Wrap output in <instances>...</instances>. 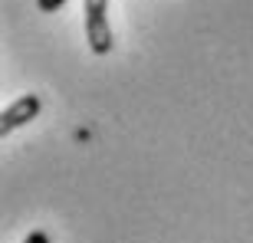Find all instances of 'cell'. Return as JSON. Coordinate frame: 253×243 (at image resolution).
<instances>
[{
  "label": "cell",
  "instance_id": "obj_2",
  "mask_svg": "<svg viewBox=\"0 0 253 243\" xmlns=\"http://www.w3.org/2000/svg\"><path fill=\"white\" fill-rule=\"evenodd\" d=\"M40 115V95H20L17 102H10L7 109H3V115H0V135H10V131L23 128V125H30V122Z\"/></svg>",
  "mask_w": 253,
  "mask_h": 243
},
{
  "label": "cell",
  "instance_id": "obj_4",
  "mask_svg": "<svg viewBox=\"0 0 253 243\" xmlns=\"http://www.w3.org/2000/svg\"><path fill=\"white\" fill-rule=\"evenodd\" d=\"M23 243H49V237L43 234V230H33V234H30V237H27Z\"/></svg>",
  "mask_w": 253,
  "mask_h": 243
},
{
  "label": "cell",
  "instance_id": "obj_1",
  "mask_svg": "<svg viewBox=\"0 0 253 243\" xmlns=\"http://www.w3.org/2000/svg\"><path fill=\"white\" fill-rule=\"evenodd\" d=\"M85 40L95 56L112 53L115 40L109 27V0H85Z\"/></svg>",
  "mask_w": 253,
  "mask_h": 243
},
{
  "label": "cell",
  "instance_id": "obj_3",
  "mask_svg": "<svg viewBox=\"0 0 253 243\" xmlns=\"http://www.w3.org/2000/svg\"><path fill=\"white\" fill-rule=\"evenodd\" d=\"M40 13H56L59 7H66V0H37Z\"/></svg>",
  "mask_w": 253,
  "mask_h": 243
}]
</instances>
